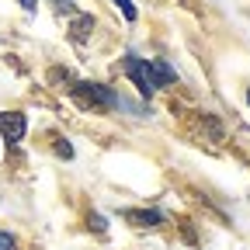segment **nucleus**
Returning <instances> with one entry per match:
<instances>
[{"mask_svg":"<svg viewBox=\"0 0 250 250\" xmlns=\"http://www.w3.org/2000/svg\"><path fill=\"white\" fill-rule=\"evenodd\" d=\"M56 153H59V156H66V160H70V156H73V146H66V143H59V146H56Z\"/></svg>","mask_w":250,"mask_h":250,"instance_id":"423d86ee","label":"nucleus"},{"mask_svg":"<svg viewBox=\"0 0 250 250\" xmlns=\"http://www.w3.org/2000/svg\"><path fill=\"white\" fill-rule=\"evenodd\" d=\"M28 132V118L21 111H0V136L7 143H21Z\"/></svg>","mask_w":250,"mask_h":250,"instance_id":"7ed1b4c3","label":"nucleus"},{"mask_svg":"<svg viewBox=\"0 0 250 250\" xmlns=\"http://www.w3.org/2000/svg\"><path fill=\"white\" fill-rule=\"evenodd\" d=\"M247 104H250V87H247Z\"/></svg>","mask_w":250,"mask_h":250,"instance_id":"1a4fd4ad","label":"nucleus"},{"mask_svg":"<svg viewBox=\"0 0 250 250\" xmlns=\"http://www.w3.org/2000/svg\"><path fill=\"white\" fill-rule=\"evenodd\" d=\"M115 7L125 14V21H136V18H139V11H136V4H132V0H115Z\"/></svg>","mask_w":250,"mask_h":250,"instance_id":"39448f33","label":"nucleus"},{"mask_svg":"<svg viewBox=\"0 0 250 250\" xmlns=\"http://www.w3.org/2000/svg\"><path fill=\"white\" fill-rule=\"evenodd\" d=\"M125 223H132L139 229H149V226H160L164 223V212L160 208H125Z\"/></svg>","mask_w":250,"mask_h":250,"instance_id":"20e7f679","label":"nucleus"},{"mask_svg":"<svg viewBox=\"0 0 250 250\" xmlns=\"http://www.w3.org/2000/svg\"><path fill=\"white\" fill-rule=\"evenodd\" d=\"M21 4H24V11H35V0H21Z\"/></svg>","mask_w":250,"mask_h":250,"instance_id":"6e6552de","label":"nucleus"},{"mask_svg":"<svg viewBox=\"0 0 250 250\" xmlns=\"http://www.w3.org/2000/svg\"><path fill=\"white\" fill-rule=\"evenodd\" d=\"M73 94H77L83 104H98V108H118L122 104V98H118L111 87H104V83H77Z\"/></svg>","mask_w":250,"mask_h":250,"instance_id":"f03ea898","label":"nucleus"},{"mask_svg":"<svg viewBox=\"0 0 250 250\" xmlns=\"http://www.w3.org/2000/svg\"><path fill=\"white\" fill-rule=\"evenodd\" d=\"M0 250H14V240L7 233H0Z\"/></svg>","mask_w":250,"mask_h":250,"instance_id":"0eeeda50","label":"nucleus"},{"mask_svg":"<svg viewBox=\"0 0 250 250\" xmlns=\"http://www.w3.org/2000/svg\"><path fill=\"white\" fill-rule=\"evenodd\" d=\"M125 73H129V80L139 87V94H146V98L177 80V70L170 66V62H164V59H143L136 52H125Z\"/></svg>","mask_w":250,"mask_h":250,"instance_id":"f257e3e1","label":"nucleus"}]
</instances>
